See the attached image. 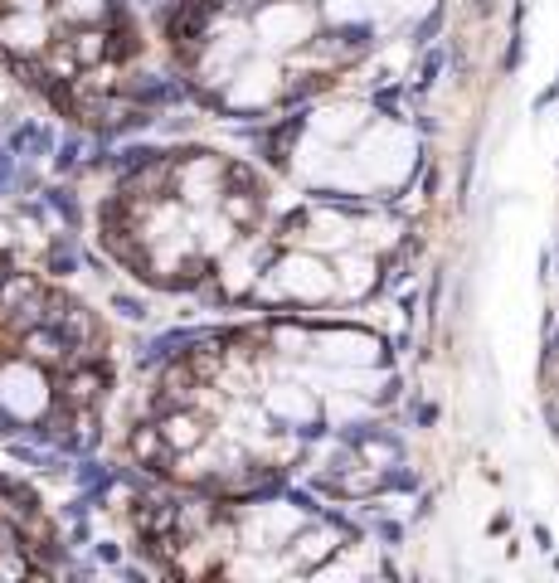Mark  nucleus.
Here are the masks:
<instances>
[{
    "label": "nucleus",
    "instance_id": "1",
    "mask_svg": "<svg viewBox=\"0 0 559 583\" xmlns=\"http://www.w3.org/2000/svg\"><path fill=\"white\" fill-rule=\"evenodd\" d=\"M175 501H156V496H141L137 506H132V525H137V535L147 539V545H161L165 535L175 530Z\"/></svg>",
    "mask_w": 559,
    "mask_h": 583
},
{
    "label": "nucleus",
    "instance_id": "2",
    "mask_svg": "<svg viewBox=\"0 0 559 583\" xmlns=\"http://www.w3.org/2000/svg\"><path fill=\"white\" fill-rule=\"evenodd\" d=\"M20 346H25L29 360H44V364H64L68 350H78L74 340H68L64 331L54 326V321H39V326H29L25 336H20Z\"/></svg>",
    "mask_w": 559,
    "mask_h": 583
},
{
    "label": "nucleus",
    "instance_id": "3",
    "mask_svg": "<svg viewBox=\"0 0 559 583\" xmlns=\"http://www.w3.org/2000/svg\"><path fill=\"white\" fill-rule=\"evenodd\" d=\"M127 447H132V467H147V472H161V462H171V447H165L161 428H151V423H141L127 437Z\"/></svg>",
    "mask_w": 559,
    "mask_h": 583
},
{
    "label": "nucleus",
    "instance_id": "4",
    "mask_svg": "<svg viewBox=\"0 0 559 583\" xmlns=\"http://www.w3.org/2000/svg\"><path fill=\"white\" fill-rule=\"evenodd\" d=\"M74 482L83 486V491H112V467L102 462V457H92V452H78Z\"/></svg>",
    "mask_w": 559,
    "mask_h": 583
},
{
    "label": "nucleus",
    "instance_id": "5",
    "mask_svg": "<svg viewBox=\"0 0 559 583\" xmlns=\"http://www.w3.org/2000/svg\"><path fill=\"white\" fill-rule=\"evenodd\" d=\"M5 151L29 156V161H35V156H49V151H54V137H49V132L39 127V122H25V127H15V137H10Z\"/></svg>",
    "mask_w": 559,
    "mask_h": 583
},
{
    "label": "nucleus",
    "instance_id": "6",
    "mask_svg": "<svg viewBox=\"0 0 559 583\" xmlns=\"http://www.w3.org/2000/svg\"><path fill=\"white\" fill-rule=\"evenodd\" d=\"M44 210H54L68 228L83 224V204L74 200V190H68V185H49V190H44Z\"/></svg>",
    "mask_w": 559,
    "mask_h": 583
},
{
    "label": "nucleus",
    "instance_id": "7",
    "mask_svg": "<svg viewBox=\"0 0 559 583\" xmlns=\"http://www.w3.org/2000/svg\"><path fill=\"white\" fill-rule=\"evenodd\" d=\"M29 555H35V564L44 569V574H54V569H68V549L59 545V539H29Z\"/></svg>",
    "mask_w": 559,
    "mask_h": 583
},
{
    "label": "nucleus",
    "instance_id": "8",
    "mask_svg": "<svg viewBox=\"0 0 559 583\" xmlns=\"http://www.w3.org/2000/svg\"><path fill=\"white\" fill-rule=\"evenodd\" d=\"M141 54V39L132 25H112V39H108V59H117V64H127V59Z\"/></svg>",
    "mask_w": 559,
    "mask_h": 583
},
{
    "label": "nucleus",
    "instance_id": "9",
    "mask_svg": "<svg viewBox=\"0 0 559 583\" xmlns=\"http://www.w3.org/2000/svg\"><path fill=\"white\" fill-rule=\"evenodd\" d=\"M443 20H448V5H433L428 15H423L419 25H413V44H419V49H428L433 39L443 35Z\"/></svg>",
    "mask_w": 559,
    "mask_h": 583
},
{
    "label": "nucleus",
    "instance_id": "10",
    "mask_svg": "<svg viewBox=\"0 0 559 583\" xmlns=\"http://www.w3.org/2000/svg\"><path fill=\"white\" fill-rule=\"evenodd\" d=\"M443 64H448V54H443V49H428V54H423V68H419V78H413V92H428L433 83H438Z\"/></svg>",
    "mask_w": 559,
    "mask_h": 583
},
{
    "label": "nucleus",
    "instance_id": "11",
    "mask_svg": "<svg viewBox=\"0 0 559 583\" xmlns=\"http://www.w3.org/2000/svg\"><path fill=\"white\" fill-rule=\"evenodd\" d=\"M515 29H511V49H506V59H501V68L506 73H515L521 68V59H525V35H521V20H525V5H515Z\"/></svg>",
    "mask_w": 559,
    "mask_h": 583
},
{
    "label": "nucleus",
    "instance_id": "12",
    "mask_svg": "<svg viewBox=\"0 0 559 583\" xmlns=\"http://www.w3.org/2000/svg\"><path fill=\"white\" fill-rule=\"evenodd\" d=\"M112 311L127 321H147V301L141 297H127V292H112Z\"/></svg>",
    "mask_w": 559,
    "mask_h": 583
},
{
    "label": "nucleus",
    "instance_id": "13",
    "mask_svg": "<svg viewBox=\"0 0 559 583\" xmlns=\"http://www.w3.org/2000/svg\"><path fill=\"white\" fill-rule=\"evenodd\" d=\"M78 161H83V141H78V137H68L64 146H59V156H54V171H59V175H68V171H78Z\"/></svg>",
    "mask_w": 559,
    "mask_h": 583
},
{
    "label": "nucleus",
    "instance_id": "14",
    "mask_svg": "<svg viewBox=\"0 0 559 583\" xmlns=\"http://www.w3.org/2000/svg\"><path fill=\"white\" fill-rule=\"evenodd\" d=\"M15 161H20L15 151H0V195H10L20 185V165Z\"/></svg>",
    "mask_w": 559,
    "mask_h": 583
},
{
    "label": "nucleus",
    "instance_id": "15",
    "mask_svg": "<svg viewBox=\"0 0 559 583\" xmlns=\"http://www.w3.org/2000/svg\"><path fill=\"white\" fill-rule=\"evenodd\" d=\"M379 486H385V491H419V472H409V467H399V472H389Z\"/></svg>",
    "mask_w": 559,
    "mask_h": 583
},
{
    "label": "nucleus",
    "instance_id": "16",
    "mask_svg": "<svg viewBox=\"0 0 559 583\" xmlns=\"http://www.w3.org/2000/svg\"><path fill=\"white\" fill-rule=\"evenodd\" d=\"M92 545H98V559H102L108 569L122 564V545H117V539H92Z\"/></svg>",
    "mask_w": 559,
    "mask_h": 583
},
{
    "label": "nucleus",
    "instance_id": "17",
    "mask_svg": "<svg viewBox=\"0 0 559 583\" xmlns=\"http://www.w3.org/2000/svg\"><path fill=\"white\" fill-rule=\"evenodd\" d=\"M68 545H74V549L92 545V520H88V515H83V520H74V530H68Z\"/></svg>",
    "mask_w": 559,
    "mask_h": 583
},
{
    "label": "nucleus",
    "instance_id": "18",
    "mask_svg": "<svg viewBox=\"0 0 559 583\" xmlns=\"http://www.w3.org/2000/svg\"><path fill=\"white\" fill-rule=\"evenodd\" d=\"M287 501L302 510V515H321V501H316V496H307V491H297V486L287 491Z\"/></svg>",
    "mask_w": 559,
    "mask_h": 583
},
{
    "label": "nucleus",
    "instance_id": "19",
    "mask_svg": "<svg viewBox=\"0 0 559 583\" xmlns=\"http://www.w3.org/2000/svg\"><path fill=\"white\" fill-rule=\"evenodd\" d=\"M375 108L389 112V117H399V88H379L375 92Z\"/></svg>",
    "mask_w": 559,
    "mask_h": 583
},
{
    "label": "nucleus",
    "instance_id": "20",
    "mask_svg": "<svg viewBox=\"0 0 559 583\" xmlns=\"http://www.w3.org/2000/svg\"><path fill=\"white\" fill-rule=\"evenodd\" d=\"M379 539H385V545H399V539H403V525H399V520H379Z\"/></svg>",
    "mask_w": 559,
    "mask_h": 583
},
{
    "label": "nucleus",
    "instance_id": "21",
    "mask_svg": "<svg viewBox=\"0 0 559 583\" xmlns=\"http://www.w3.org/2000/svg\"><path fill=\"white\" fill-rule=\"evenodd\" d=\"M20 433H25V423H20L15 413H5V409H0V437H20Z\"/></svg>",
    "mask_w": 559,
    "mask_h": 583
},
{
    "label": "nucleus",
    "instance_id": "22",
    "mask_svg": "<svg viewBox=\"0 0 559 583\" xmlns=\"http://www.w3.org/2000/svg\"><path fill=\"white\" fill-rule=\"evenodd\" d=\"M413 419H419V428H433V423H438V403H419Z\"/></svg>",
    "mask_w": 559,
    "mask_h": 583
},
{
    "label": "nucleus",
    "instance_id": "23",
    "mask_svg": "<svg viewBox=\"0 0 559 583\" xmlns=\"http://www.w3.org/2000/svg\"><path fill=\"white\" fill-rule=\"evenodd\" d=\"M535 545H540L545 555H550V549H555V535H550V530H545V525H535Z\"/></svg>",
    "mask_w": 559,
    "mask_h": 583
},
{
    "label": "nucleus",
    "instance_id": "24",
    "mask_svg": "<svg viewBox=\"0 0 559 583\" xmlns=\"http://www.w3.org/2000/svg\"><path fill=\"white\" fill-rule=\"evenodd\" d=\"M555 98H559V83H555V88H545V92H540V98H535V112H545V108H550V102H555Z\"/></svg>",
    "mask_w": 559,
    "mask_h": 583
},
{
    "label": "nucleus",
    "instance_id": "25",
    "mask_svg": "<svg viewBox=\"0 0 559 583\" xmlns=\"http://www.w3.org/2000/svg\"><path fill=\"white\" fill-rule=\"evenodd\" d=\"M545 413H550V423H555V433H559V403H550Z\"/></svg>",
    "mask_w": 559,
    "mask_h": 583
},
{
    "label": "nucleus",
    "instance_id": "26",
    "mask_svg": "<svg viewBox=\"0 0 559 583\" xmlns=\"http://www.w3.org/2000/svg\"><path fill=\"white\" fill-rule=\"evenodd\" d=\"M10 273V253H0V277H5Z\"/></svg>",
    "mask_w": 559,
    "mask_h": 583
}]
</instances>
